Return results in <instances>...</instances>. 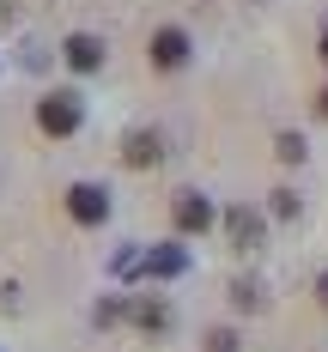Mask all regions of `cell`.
<instances>
[{
	"label": "cell",
	"mask_w": 328,
	"mask_h": 352,
	"mask_svg": "<svg viewBox=\"0 0 328 352\" xmlns=\"http://www.w3.org/2000/svg\"><path fill=\"white\" fill-rule=\"evenodd\" d=\"M316 104H322V116H328V91H322V98H316Z\"/></svg>",
	"instance_id": "2e32d148"
},
{
	"label": "cell",
	"mask_w": 328,
	"mask_h": 352,
	"mask_svg": "<svg viewBox=\"0 0 328 352\" xmlns=\"http://www.w3.org/2000/svg\"><path fill=\"white\" fill-rule=\"evenodd\" d=\"M274 152H280L286 164H298V158H304V140H298V134H280V140H274Z\"/></svg>",
	"instance_id": "8fae6325"
},
{
	"label": "cell",
	"mask_w": 328,
	"mask_h": 352,
	"mask_svg": "<svg viewBox=\"0 0 328 352\" xmlns=\"http://www.w3.org/2000/svg\"><path fill=\"white\" fill-rule=\"evenodd\" d=\"M158 158H164V146H158L152 128H134V134L122 140V164H128V170H146V164H158Z\"/></svg>",
	"instance_id": "8992f818"
},
{
	"label": "cell",
	"mask_w": 328,
	"mask_h": 352,
	"mask_svg": "<svg viewBox=\"0 0 328 352\" xmlns=\"http://www.w3.org/2000/svg\"><path fill=\"white\" fill-rule=\"evenodd\" d=\"M171 219H177L182 237H201V231H213V201L195 195V188H182L177 201H171Z\"/></svg>",
	"instance_id": "277c9868"
},
{
	"label": "cell",
	"mask_w": 328,
	"mask_h": 352,
	"mask_svg": "<svg viewBox=\"0 0 328 352\" xmlns=\"http://www.w3.org/2000/svg\"><path fill=\"white\" fill-rule=\"evenodd\" d=\"M316 55H322V61H328V31H322V49H316Z\"/></svg>",
	"instance_id": "9a60e30c"
},
{
	"label": "cell",
	"mask_w": 328,
	"mask_h": 352,
	"mask_svg": "<svg viewBox=\"0 0 328 352\" xmlns=\"http://www.w3.org/2000/svg\"><path fill=\"white\" fill-rule=\"evenodd\" d=\"M274 212H280V219H292V212H298V195H286V188H280V195H274Z\"/></svg>",
	"instance_id": "4fadbf2b"
},
{
	"label": "cell",
	"mask_w": 328,
	"mask_h": 352,
	"mask_svg": "<svg viewBox=\"0 0 328 352\" xmlns=\"http://www.w3.org/2000/svg\"><path fill=\"white\" fill-rule=\"evenodd\" d=\"M91 316H98V328H116V322L128 316V304H122V298H104V304H98Z\"/></svg>",
	"instance_id": "30bf717a"
},
{
	"label": "cell",
	"mask_w": 328,
	"mask_h": 352,
	"mask_svg": "<svg viewBox=\"0 0 328 352\" xmlns=\"http://www.w3.org/2000/svg\"><path fill=\"white\" fill-rule=\"evenodd\" d=\"M61 55H67V67H73V73H98V67H104V36L73 31L67 43H61Z\"/></svg>",
	"instance_id": "5b68a950"
},
{
	"label": "cell",
	"mask_w": 328,
	"mask_h": 352,
	"mask_svg": "<svg viewBox=\"0 0 328 352\" xmlns=\"http://www.w3.org/2000/svg\"><path fill=\"white\" fill-rule=\"evenodd\" d=\"M182 267H188V261H182V249H152V255L140 261V274H146V280H177Z\"/></svg>",
	"instance_id": "9c48e42d"
},
{
	"label": "cell",
	"mask_w": 328,
	"mask_h": 352,
	"mask_svg": "<svg viewBox=\"0 0 328 352\" xmlns=\"http://www.w3.org/2000/svg\"><path fill=\"white\" fill-rule=\"evenodd\" d=\"M225 231H231V243H237V249L261 243V212H250V207H231V212H225Z\"/></svg>",
	"instance_id": "ba28073f"
},
{
	"label": "cell",
	"mask_w": 328,
	"mask_h": 352,
	"mask_svg": "<svg viewBox=\"0 0 328 352\" xmlns=\"http://www.w3.org/2000/svg\"><path fill=\"white\" fill-rule=\"evenodd\" d=\"M128 322L146 328V334H164V328H171V304H164V298H134V304H128Z\"/></svg>",
	"instance_id": "52a82bcc"
},
{
	"label": "cell",
	"mask_w": 328,
	"mask_h": 352,
	"mask_svg": "<svg viewBox=\"0 0 328 352\" xmlns=\"http://www.w3.org/2000/svg\"><path fill=\"white\" fill-rule=\"evenodd\" d=\"M67 219L85 225V231H98V225L109 219V188L104 182H73L67 188Z\"/></svg>",
	"instance_id": "7a4b0ae2"
},
{
	"label": "cell",
	"mask_w": 328,
	"mask_h": 352,
	"mask_svg": "<svg viewBox=\"0 0 328 352\" xmlns=\"http://www.w3.org/2000/svg\"><path fill=\"white\" fill-rule=\"evenodd\" d=\"M188 49H195V43H188V31H182V25H158V31H152V43H146V55H152V67H158V73L188 67Z\"/></svg>",
	"instance_id": "3957f363"
},
{
	"label": "cell",
	"mask_w": 328,
	"mask_h": 352,
	"mask_svg": "<svg viewBox=\"0 0 328 352\" xmlns=\"http://www.w3.org/2000/svg\"><path fill=\"white\" fill-rule=\"evenodd\" d=\"M207 352H237V334H231V328H213V334H207Z\"/></svg>",
	"instance_id": "7c38bea8"
},
{
	"label": "cell",
	"mask_w": 328,
	"mask_h": 352,
	"mask_svg": "<svg viewBox=\"0 0 328 352\" xmlns=\"http://www.w3.org/2000/svg\"><path fill=\"white\" fill-rule=\"evenodd\" d=\"M79 122H85V98L79 91H49V98H36V128L49 134V140H67V134H79Z\"/></svg>",
	"instance_id": "6da1fadb"
},
{
	"label": "cell",
	"mask_w": 328,
	"mask_h": 352,
	"mask_svg": "<svg viewBox=\"0 0 328 352\" xmlns=\"http://www.w3.org/2000/svg\"><path fill=\"white\" fill-rule=\"evenodd\" d=\"M316 298H322V310H328V274H322V280H316Z\"/></svg>",
	"instance_id": "5bb4252c"
}]
</instances>
